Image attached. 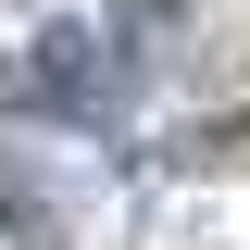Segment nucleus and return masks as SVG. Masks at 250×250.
<instances>
[{
  "label": "nucleus",
  "mask_w": 250,
  "mask_h": 250,
  "mask_svg": "<svg viewBox=\"0 0 250 250\" xmlns=\"http://www.w3.org/2000/svg\"><path fill=\"white\" fill-rule=\"evenodd\" d=\"M0 225H13V250H62V213H50V188L25 163H0Z\"/></svg>",
  "instance_id": "nucleus-1"
}]
</instances>
